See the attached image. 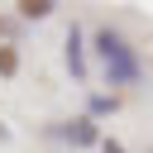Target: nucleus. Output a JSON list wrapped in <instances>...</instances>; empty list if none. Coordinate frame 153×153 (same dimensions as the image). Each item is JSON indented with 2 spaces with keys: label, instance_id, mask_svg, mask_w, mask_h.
<instances>
[{
  "label": "nucleus",
  "instance_id": "nucleus-1",
  "mask_svg": "<svg viewBox=\"0 0 153 153\" xmlns=\"http://www.w3.org/2000/svg\"><path fill=\"white\" fill-rule=\"evenodd\" d=\"M96 57H100V67H105V76H110V86H134L139 76H143V62H139V53L129 48V38L120 33V29H96Z\"/></svg>",
  "mask_w": 153,
  "mask_h": 153
},
{
  "label": "nucleus",
  "instance_id": "nucleus-3",
  "mask_svg": "<svg viewBox=\"0 0 153 153\" xmlns=\"http://www.w3.org/2000/svg\"><path fill=\"white\" fill-rule=\"evenodd\" d=\"M62 134H67V139H72L76 148H91V143L100 139V129H96V120H91V115H81V120H72V124H67Z\"/></svg>",
  "mask_w": 153,
  "mask_h": 153
},
{
  "label": "nucleus",
  "instance_id": "nucleus-4",
  "mask_svg": "<svg viewBox=\"0 0 153 153\" xmlns=\"http://www.w3.org/2000/svg\"><path fill=\"white\" fill-rule=\"evenodd\" d=\"M19 10H24V19H48V14L57 10V5H53V0H24Z\"/></svg>",
  "mask_w": 153,
  "mask_h": 153
},
{
  "label": "nucleus",
  "instance_id": "nucleus-2",
  "mask_svg": "<svg viewBox=\"0 0 153 153\" xmlns=\"http://www.w3.org/2000/svg\"><path fill=\"white\" fill-rule=\"evenodd\" d=\"M62 57H67V72H72L76 81H86V43H81V29H67V48H62Z\"/></svg>",
  "mask_w": 153,
  "mask_h": 153
},
{
  "label": "nucleus",
  "instance_id": "nucleus-6",
  "mask_svg": "<svg viewBox=\"0 0 153 153\" xmlns=\"http://www.w3.org/2000/svg\"><path fill=\"white\" fill-rule=\"evenodd\" d=\"M14 67H19V57H14L10 48H0V72H5V76H14Z\"/></svg>",
  "mask_w": 153,
  "mask_h": 153
},
{
  "label": "nucleus",
  "instance_id": "nucleus-5",
  "mask_svg": "<svg viewBox=\"0 0 153 153\" xmlns=\"http://www.w3.org/2000/svg\"><path fill=\"white\" fill-rule=\"evenodd\" d=\"M105 110H115V96H91V115H105Z\"/></svg>",
  "mask_w": 153,
  "mask_h": 153
}]
</instances>
